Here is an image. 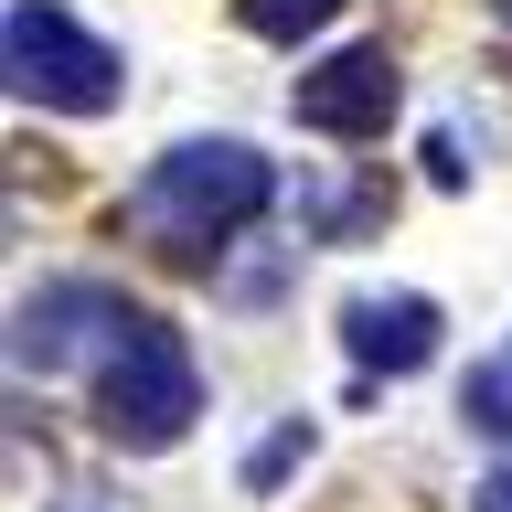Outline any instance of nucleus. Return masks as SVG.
<instances>
[{"mask_svg":"<svg viewBox=\"0 0 512 512\" xmlns=\"http://www.w3.org/2000/svg\"><path fill=\"white\" fill-rule=\"evenodd\" d=\"M267 192H278V171H267L246 139H182V150H160V160H150V182L128 192V224H139L160 256L203 267V256H214L235 224L267 214Z\"/></svg>","mask_w":512,"mask_h":512,"instance_id":"f257e3e1","label":"nucleus"},{"mask_svg":"<svg viewBox=\"0 0 512 512\" xmlns=\"http://www.w3.org/2000/svg\"><path fill=\"white\" fill-rule=\"evenodd\" d=\"M192 416H203L192 342L171 331V320H139V331L96 363V427H107L118 448H139V459H160V448L192 438Z\"/></svg>","mask_w":512,"mask_h":512,"instance_id":"f03ea898","label":"nucleus"},{"mask_svg":"<svg viewBox=\"0 0 512 512\" xmlns=\"http://www.w3.org/2000/svg\"><path fill=\"white\" fill-rule=\"evenodd\" d=\"M0 64H11V96L64 107V118H107V107H118V75H128L96 32L64 22L54 0H11V22H0Z\"/></svg>","mask_w":512,"mask_h":512,"instance_id":"7ed1b4c3","label":"nucleus"},{"mask_svg":"<svg viewBox=\"0 0 512 512\" xmlns=\"http://www.w3.org/2000/svg\"><path fill=\"white\" fill-rule=\"evenodd\" d=\"M128 331H139V310H128L107 278H54V288H32L22 320H11V363H22V374H64V363H86V352H118Z\"/></svg>","mask_w":512,"mask_h":512,"instance_id":"20e7f679","label":"nucleus"},{"mask_svg":"<svg viewBox=\"0 0 512 512\" xmlns=\"http://www.w3.org/2000/svg\"><path fill=\"white\" fill-rule=\"evenodd\" d=\"M395 96H406L395 54H384V43H342V54H320L310 75H299L288 107H299V128H320V139H384Z\"/></svg>","mask_w":512,"mask_h":512,"instance_id":"39448f33","label":"nucleus"},{"mask_svg":"<svg viewBox=\"0 0 512 512\" xmlns=\"http://www.w3.org/2000/svg\"><path fill=\"white\" fill-rule=\"evenodd\" d=\"M342 342L363 374H427L438 363V299H416V288H363L342 310Z\"/></svg>","mask_w":512,"mask_h":512,"instance_id":"423d86ee","label":"nucleus"},{"mask_svg":"<svg viewBox=\"0 0 512 512\" xmlns=\"http://www.w3.org/2000/svg\"><path fill=\"white\" fill-rule=\"evenodd\" d=\"M235 11H246V32H256V43H299V32H320L342 0H235Z\"/></svg>","mask_w":512,"mask_h":512,"instance_id":"0eeeda50","label":"nucleus"},{"mask_svg":"<svg viewBox=\"0 0 512 512\" xmlns=\"http://www.w3.org/2000/svg\"><path fill=\"white\" fill-rule=\"evenodd\" d=\"M299 459H310V416H288L278 438H267V448H256V459H246V491H278V480L299 470Z\"/></svg>","mask_w":512,"mask_h":512,"instance_id":"6e6552de","label":"nucleus"},{"mask_svg":"<svg viewBox=\"0 0 512 512\" xmlns=\"http://www.w3.org/2000/svg\"><path fill=\"white\" fill-rule=\"evenodd\" d=\"M459 416H470L480 438H512V374H470L459 384Z\"/></svg>","mask_w":512,"mask_h":512,"instance_id":"1a4fd4ad","label":"nucleus"},{"mask_svg":"<svg viewBox=\"0 0 512 512\" xmlns=\"http://www.w3.org/2000/svg\"><path fill=\"white\" fill-rule=\"evenodd\" d=\"M470 512H512V470H491V480H480V491H470Z\"/></svg>","mask_w":512,"mask_h":512,"instance_id":"9d476101","label":"nucleus"},{"mask_svg":"<svg viewBox=\"0 0 512 512\" xmlns=\"http://www.w3.org/2000/svg\"><path fill=\"white\" fill-rule=\"evenodd\" d=\"M54 512H96V491H86V480H75V491H64V502H54Z\"/></svg>","mask_w":512,"mask_h":512,"instance_id":"9b49d317","label":"nucleus"},{"mask_svg":"<svg viewBox=\"0 0 512 512\" xmlns=\"http://www.w3.org/2000/svg\"><path fill=\"white\" fill-rule=\"evenodd\" d=\"M491 11H502V22H512V0H491Z\"/></svg>","mask_w":512,"mask_h":512,"instance_id":"f8f14e48","label":"nucleus"}]
</instances>
